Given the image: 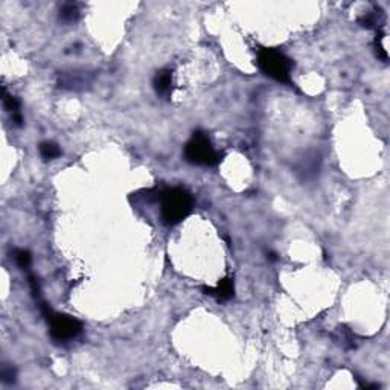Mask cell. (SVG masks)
I'll list each match as a JSON object with an SVG mask.
<instances>
[{"mask_svg":"<svg viewBox=\"0 0 390 390\" xmlns=\"http://www.w3.org/2000/svg\"><path fill=\"white\" fill-rule=\"evenodd\" d=\"M79 18V6L78 3H66L64 6L60 9V20L64 23H75Z\"/></svg>","mask_w":390,"mask_h":390,"instance_id":"52a82bcc","label":"cell"},{"mask_svg":"<svg viewBox=\"0 0 390 390\" xmlns=\"http://www.w3.org/2000/svg\"><path fill=\"white\" fill-rule=\"evenodd\" d=\"M192 210V197L182 188H169L162 194V220L168 226L183 221Z\"/></svg>","mask_w":390,"mask_h":390,"instance_id":"6da1fadb","label":"cell"},{"mask_svg":"<svg viewBox=\"0 0 390 390\" xmlns=\"http://www.w3.org/2000/svg\"><path fill=\"white\" fill-rule=\"evenodd\" d=\"M41 313L49 323L51 337L58 343H64V341L75 338L82 331V325L79 320H76L75 317L67 316V314L55 313L48 304H41Z\"/></svg>","mask_w":390,"mask_h":390,"instance_id":"3957f363","label":"cell"},{"mask_svg":"<svg viewBox=\"0 0 390 390\" xmlns=\"http://www.w3.org/2000/svg\"><path fill=\"white\" fill-rule=\"evenodd\" d=\"M31 253L28 252V250H17L15 252V262H17V265L21 268V270H26V268H29V265H31Z\"/></svg>","mask_w":390,"mask_h":390,"instance_id":"8fae6325","label":"cell"},{"mask_svg":"<svg viewBox=\"0 0 390 390\" xmlns=\"http://www.w3.org/2000/svg\"><path fill=\"white\" fill-rule=\"evenodd\" d=\"M3 105L8 112H11L12 115L14 113H20L18 109H20V102L15 96H11V95H6V90L3 89Z\"/></svg>","mask_w":390,"mask_h":390,"instance_id":"30bf717a","label":"cell"},{"mask_svg":"<svg viewBox=\"0 0 390 390\" xmlns=\"http://www.w3.org/2000/svg\"><path fill=\"white\" fill-rule=\"evenodd\" d=\"M203 291H204V294L213 296L218 300H229V299L233 297L235 287H233V280L230 277H226V279H221L215 288H212V287H203Z\"/></svg>","mask_w":390,"mask_h":390,"instance_id":"5b68a950","label":"cell"},{"mask_svg":"<svg viewBox=\"0 0 390 390\" xmlns=\"http://www.w3.org/2000/svg\"><path fill=\"white\" fill-rule=\"evenodd\" d=\"M185 157L189 163L200 166H213L221 159L213 149L209 137L204 133L197 131L185 146Z\"/></svg>","mask_w":390,"mask_h":390,"instance_id":"277c9868","label":"cell"},{"mask_svg":"<svg viewBox=\"0 0 390 390\" xmlns=\"http://www.w3.org/2000/svg\"><path fill=\"white\" fill-rule=\"evenodd\" d=\"M258 66L267 76L277 82L291 84V69L293 61L280 51L264 48L258 52Z\"/></svg>","mask_w":390,"mask_h":390,"instance_id":"7a4b0ae2","label":"cell"},{"mask_svg":"<svg viewBox=\"0 0 390 390\" xmlns=\"http://www.w3.org/2000/svg\"><path fill=\"white\" fill-rule=\"evenodd\" d=\"M0 377H2V381H3V383H6V384H12V383L15 381L17 372H15V369H14L12 366H3V367H2V374H0Z\"/></svg>","mask_w":390,"mask_h":390,"instance_id":"7c38bea8","label":"cell"},{"mask_svg":"<svg viewBox=\"0 0 390 390\" xmlns=\"http://www.w3.org/2000/svg\"><path fill=\"white\" fill-rule=\"evenodd\" d=\"M337 335H338V340H340L343 348H354V337H352V332L348 328L340 326L337 329Z\"/></svg>","mask_w":390,"mask_h":390,"instance_id":"9c48e42d","label":"cell"},{"mask_svg":"<svg viewBox=\"0 0 390 390\" xmlns=\"http://www.w3.org/2000/svg\"><path fill=\"white\" fill-rule=\"evenodd\" d=\"M29 285H31V290H32V294L34 296H38L40 294V285H38V282H37V279L31 274L29 276Z\"/></svg>","mask_w":390,"mask_h":390,"instance_id":"5bb4252c","label":"cell"},{"mask_svg":"<svg viewBox=\"0 0 390 390\" xmlns=\"http://www.w3.org/2000/svg\"><path fill=\"white\" fill-rule=\"evenodd\" d=\"M61 154V149L57 143L54 142H43L40 145V156L45 159V160H52V159H57L58 156Z\"/></svg>","mask_w":390,"mask_h":390,"instance_id":"ba28073f","label":"cell"},{"mask_svg":"<svg viewBox=\"0 0 390 390\" xmlns=\"http://www.w3.org/2000/svg\"><path fill=\"white\" fill-rule=\"evenodd\" d=\"M154 90L157 95L163 96V98H168L172 92V75H171V70L168 69H163L160 72L156 73L154 76Z\"/></svg>","mask_w":390,"mask_h":390,"instance_id":"8992f818","label":"cell"},{"mask_svg":"<svg viewBox=\"0 0 390 390\" xmlns=\"http://www.w3.org/2000/svg\"><path fill=\"white\" fill-rule=\"evenodd\" d=\"M384 34L380 32V37L377 35V43H375V48H377V55L383 60V61H387L389 55H387V49L384 46Z\"/></svg>","mask_w":390,"mask_h":390,"instance_id":"4fadbf2b","label":"cell"}]
</instances>
